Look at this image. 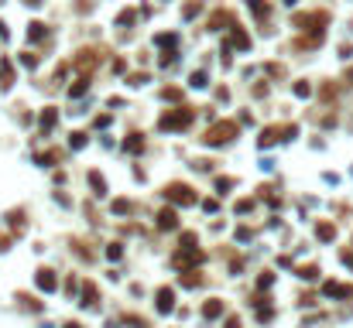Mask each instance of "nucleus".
I'll use <instances>...</instances> for the list:
<instances>
[{
	"mask_svg": "<svg viewBox=\"0 0 353 328\" xmlns=\"http://www.w3.org/2000/svg\"><path fill=\"white\" fill-rule=\"evenodd\" d=\"M86 144V134H72V147H82Z\"/></svg>",
	"mask_w": 353,
	"mask_h": 328,
	"instance_id": "29",
	"label": "nucleus"
},
{
	"mask_svg": "<svg viewBox=\"0 0 353 328\" xmlns=\"http://www.w3.org/2000/svg\"><path fill=\"white\" fill-rule=\"evenodd\" d=\"M89 181H93V188H96V195H106V185H103V178H99L96 171L89 174Z\"/></svg>",
	"mask_w": 353,
	"mask_h": 328,
	"instance_id": "19",
	"label": "nucleus"
},
{
	"mask_svg": "<svg viewBox=\"0 0 353 328\" xmlns=\"http://www.w3.org/2000/svg\"><path fill=\"white\" fill-rule=\"evenodd\" d=\"M219 314H223V301H206V304H202V318H219Z\"/></svg>",
	"mask_w": 353,
	"mask_h": 328,
	"instance_id": "9",
	"label": "nucleus"
},
{
	"mask_svg": "<svg viewBox=\"0 0 353 328\" xmlns=\"http://www.w3.org/2000/svg\"><path fill=\"white\" fill-rule=\"evenodd\" d=\"M192 110H185V106H182V110H168V113L161 116V130H185V127H189V123H192Z\"/></svg>",
	"mask_w": 353,
	"mask_h": 328,
	"instance_id": "1",
	"label": "nucleus"
},
{
	"mask_svg": "<svg viewBox=\"0 0 353 328\" xmlns=\"http://www.w3.org/2000/svg\"><path fill=\"white\" fill-rule=\"evenodd\" d=\"M322 290H326L329 297H353V287H343V284H333V280H329Z\"/></svg>",
	"mask_w": 353,
	"mask_h": 328,
	"instance_id": "8",
	"label": "nucleus"
},
{
	"mask_svg": "<svg viewBox=\"0 0 353 328\" xmlns=\"http://www.w3.org/2000/svg\"><path fill=\"white\" fill-rule=\"evenodd\" d=\"M172 263H175L178 270H185V267H196V263H202V253H199L196 246H185L182 253H175V256H172Z\"/></svg>",
	"mask_w": 353,
	"mask_h": 328,
	"instance_id": "4",
	"label": "nucleus"
},
{
	"mask_svg": "<svg viewBox=\"0 0 353 328\" xmlns=\"http://www.w3.org/2000/svg\"><path fill=\"white\" fill-rule=\"evenodd\" d=\"M0 79H4V86H11V82H14V69H11L7 62L0 65Z\"/></svg>",
	"mask_w": 353,
	"mask_h": 328,
	"instance_id": "18",
	"label": "nucleus"
},
{
	"mask_svg": "<svg viewBox=\"0 0 353 328\" xmlns=\"http://www.w3.org/2000/svg\"><path fill=\"white\" fill-rule=\"evenodd\" d=\"M192 86H206V76L202 72H192Z\"/></svg>",
	"mask_w": 353,
	"mask_h": 328,
	"instance_id": "28",
	"label": "nucleus"
},
{
	"mask_svg": "<svg viewBox=\"0 0 353 328\" xmlns=\"http://www.w3.org/2000/svg\"><path fill=\"white\" fill-rule=\"evenodd\" d=\"M55 120H59V110H55V106H48V110H45V113H41V130H45V134H48V130H52V127H55Z\"/></svg>",
	"mask_w": 353,
	"mask_h": 328,
	"instance_id": "10",
	"label": "nucleus"
},
{
	"mask_svg": "<svg viewBox=\"0 0 353 328\" xmlns=\"http://www.w3.org/2000/svg\"><path fill=\"white\" fill-rule=\"evenodd\" d=\"M28 4H41V0H28Z\"/></svg>",
	"mask_w": 353,
	"mask_h": 328,
	"instance_id": "35",
	"label": "nucleus"
},
{
	"mask_svg": "<svg viewBox=\"0 0 353 328\" xmlns=\"http://www.w3.org/2000/svg\"><path fill=\"white\" fill-rule=\"evenodd\" d=\"M298 277H305V280H315V277H319V270H315V267H302V270H298Z\"/></svg>",
	"mask_w": 353,
	"mask_h": 328,
	"instance_id": "21",
	"label": "nucleus"
},
{
	"mask_svg": "<svg viewBox=\"0 0 353 328\" xmlns=\"http://www.w3.org/2000/svg\"><path fill=\"white\" fill-rule=\"evenodd\" d=\"M65 328H79V325H76V321H69V325H65Z\"/></svg>",
	"mask_w": 353,
	"mask_h": 328,
	"instance_id": "34",
	"label": "nucleus"
},
{
	"mask_svg": "<svg viewBox=\"0 0 353 328\" xmlns=\"http://www.w3.org/2000/svg\"><path fill=\"white\" fill-rule=\"evenodd\" d=\"M230 188H233V181H230V178H219V181H216V192H219V195H226Z\"/></svg>",
	"mask_w": 353,
	"mask_h": 328,
	"instance_id": "20",
	"label": "nucleus"
},
{
	"mask_svg": "<svg viewBox=\"0 0 353 328\" xmlns=\"http://www.w3.org/2000/svg\"><path fill=\"white\" fill-rule=\"evenodd\" d=\"M315 236H319L322 243H329V239L336 236V226H329V222H319V226H315Z\"/></svg>",
	"mask_w": 353,
	"mask_h": 328,
	"instance_id": "11",
	"label": "nucleus"
},
{
	"mask_svg": "<svg viewBox=\"0 0 353 328\" xmlns=\"http://www.w3.org/2000/svg\"><path fill=\"white\" fill-rule=\"evenodd\" d=\"M82 304H96V284H82Z\"/></svg>",
	"mask_w": 353,
	"mask_h": 328,
	"instance_id": "13",
	"label": "nucleus"
},
{
	"mask_svg": "<svg viewBox=\"0 0 353 328\" xmlns=\"http://www.w3.org/2000/svg\"><path fill=\"white\" fill-rule=\"evenodd\" d=\"M106 256H110V260H120V246H117V243H113V246L106 250Z\"/></svg>",
	"mask_w": 353,
	"mask_h": 328,
	"instance_id": "30",
	"label": "nucleus"
},
{
	"mask_svg": "<svg viewBox=\"0 0 353 328\" xmlns=\"http://www.w3.org/2000/svg\"><path fill=\"white\" fill-rule=\"evenodd\" d=\"M343 263H346V267H353V253H343Z\"/></svg>",
	"mask_w": 353,
	"mask_h": 328,
	"instance_id": "31",
	"label": "nucleus"
},
{
	"mask_svg": "<svg viewBox=\"0 0 353 328\" xmlns=\"http://www.w3.org/2000/svg\"><path fill=\"white\" fill-rule=\"evenodd\" d=\"M141 147H144V137H141V134H131V140H127V151L134 154V151H141Z\"/></svg>",
	"mask_w": 353,
	"mask_h": 328,
	"instance_id": "17",
	"label": "nucleus"
},
{
	"mask_svg": "<svg viewBox=\"0 0 353 328\" xmlns=\"http://www.w3.org/2000/svg\"><path fill=\"white\" fill-rule=\"evenodd\" d=\"M7 246H11V239H7V236H0V250H7Z\"/></svg>",
	"mask_w": 353,
	"mask_h": 328,
	"instance_id": "33",
	"label": "nucleus"
},
{
	"mask_svg": "<svg viewBox=\"0 0 353 328\" xmlns=\"http://www.w3.org/2000/svg\"><path fill=\"white\" fill-rule=\"evenodd\" d=\"M230 45H237V48H251V38H247L240 28H233V35H230Z\"/></svg>",
	"mask_w": 353,
	"mask_h": 328,
	"instance_id": "12",
	"label": "nucleus"
},
{
	"mask_svg": "<svg viewBox=\"0 0 353 328\" xmlns=\"http://www.w3.org/2000/svg\"><path fill=\"white\" fill-rule=\"evenodd\" d=\"M158 226H161V229H175L178 226L175 209H161V212H158Z\"/></svg>",
	"mask_w": 353,
	"mask_h": 328,
	"instance_id": "6",
	"label": "nucleus"
},
{
	"mask_svg": "<svg viewBox=\"0 0 353 328\" xmlns=\"http://www.w3.org/2000/svg\"><path fill=\"white\" fill-rule=\"evenodd\" d=\"M38 287L41 290H55L59 287V277H55L52 270H38Z\"/></svg>",
	"mask_w": 353,
	"mask_h": 328,
	"instance_id": "7",
	"label": "nucleus"
},
{
	"mask_svg": "<svg viewBox=\"0 0 353 328\" xmlns=\"http://www.w3.org/2000/svg\"><path fill=\"white\" fill-rule=\"evenodd\" d=\"M233 137H237V123H230V120H226V123H216V127L202 137V140H206L209 147H219V144H230Z\"/></svg>",
	"mask_w": 353,
	"mask_h": 328,
	"instance_id": "2",
	"label": "nucleus"
},
{
	"mask_svg": "<svg viewBox=\"0 0 353 328\" xmlns=\"http://www.w3.org/2000/svg\"><path fill=\"white\" fill-rule=\"evenodd\" d=\"M21 65H31V69H35V65H38V55H31V52H24V55H21Z\"/></svg>",
	"mask_w": 353,
	"mask_h": 328,
	"instance_id": "23",
	"label": "nucleus"
},
{
	"mask_svg": "<svg viewBox=\"0 0 353 328\" xmlns=\"http://www.w3.org/2000/svg\"><path fill=\"white\" fill-rule=\"evenodd\" d=\"M271 280H275V277H271V273H264V277L257 280V287H261V290H264V287H271Z\"/></svg>",
	"mask_w": 353,
	"mask_h": 328,
	"instance_id": "26",
	"label": "nucleus"
},
{
	"mask_svg": "<svg viewBox=\"0 0 353 328\" xmlns=\"http://www.w3.org/2000/svg\"><path fill=\"white\" fill-rule=\"evenodd\" d=\"M158 45H175V35H158Z\"/></svg>",
	"mask_w": 353,
	"mask_h": 328,
	"instance_id": "27",
	"label": "nucleus"
},
{
	"mask_svg": "<svg viewBox=\"0 0 353 328\" xmlns=\"http://www.w3.org/2000/svg\"><path fill=\"white\" fill-rule=\"evenodd\" d=\"M28 38H31V41H45V38H48L45 24H31V28H28Z\"/></svg>",
	"mask_w": 353,
	"mask_h": 328,
	"instance_id": "14",
	"label": "nucleus"
},
{
	"mask_svg": "<svg viewBox=\"0 0 353 328\" xmlns=\"http://www.w3.org/2000/svg\"><path fill=\"white\" fill-rule=\"evenodd\" d=\"M278 134H281L278 127H268V130L261 134V147H271V144H275V140H278Z\"/></svg>",
	"mask_w": 353,
	"mask_h": 328,
	"instance_id": "15",
	"label": "nucleus"
},
{
	"mask_svg": "<svg viewBox=\"0 0 353 328\" xmlns=\"http://www.w3.org/2000/svg\"><path fill=\"white\" fill-rule=\"evenodd\" d=\"M165 195H168V198H172L175 205H192V202H196V192H192L189 185H182V181L168 185V188H165Z\"/></svg>",
	"mask_w": 353,
	"mask_h": 328,
	"instance_id": "3",
	"label": "nucleus"
},
{
	"mask_svg": "<svg viewBox=\"0 0 353 328\" xmlns=\"http://www.w3.org/2000/svg\"><path fill=\"white\" fill-rule=\"evenodd\" d=\"M226 328H240V318H230V321H226Z\"/></svg>",
	"mask_w": 353,
	"mask_h": 328,
	"instance_id": "32",
	"label": "nucleus"
},
{
	"mask_svg": "<svg viewBox=\"0 0 353 328\" xmlns=\"http://www.w3.org/2000/svg\"><path fill=\"white\" fill-rule=\"evenodd\" d=\"M247 7H251V11H254L257 18H268V11H271V7H268V4H264V0H247Z\"/></svg>",
	"mask_w": 353,
	"mask_h": 328,
	"instance_id": "16",
	"label": "nucleus"
},
{
	"mask_svg": "<svg viewBox=\"0 0 353 328\" xmlns=\"http://www.w3.org/2000/svg\"><path fill=\"white\" fill-rule=\"evenodd\" d=\"M86 86H89V79H79L76 86H72V96H82V93H86Z\"/></svg>",
	"mask_w": 353,
	"mask_h": 328,
	"instance_id": "22",
	"label": "nucleus"
},
{
	"mask_svg": "<svg viewBox=\"0 0 353 328\" xmlns=\"http://www.w3.org/2000/svg\"><path fill=\"white\" fill-rule=\"evenodd\" d=\"M113 209H117V212H131V209H134V205H131V202H127V198H120V202H113Z\"/></svg>",
	"mask_w": 353,
	"mask_h": 328,
	"instance_id": "25",
	"label": "nucleus"
},
{
	"mask_svg": "<svg viewBox=\"0 0 353 328\" xmlns=\"http://www.w3.org/2000/svg\"><path fill=\"white\" fill-rule=\"evenodd\" d=\"M172 308H175V290L161 287L158 290V311H172Z\"/></svg>",
	"mask_w": 353,
	"mask_h": 328,
	"instance_id": "5",
	"label": "nucleus"
},
{
	"mask_svg": "<svg viewBox=\"0 0 353 328\" xmlns=\"http://www.w3.org/2000/svg\"><path fill=\"white\" fill-rule=\"evenodd\" d=\"M223 21H230V14H223V11H216V14H213V21H209V24H213V28H219Z\"/></svg>",
	"mask_w": 353,
	"mask_h": 328,
	"instance_id": "24",
	"label": "nucleus"
}]
</instances>
